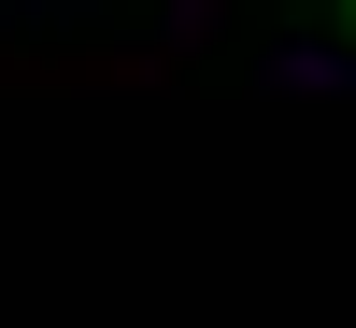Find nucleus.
I'll list each match as a JSON object with an SVG mask.
<instances>
[{
  "label": "nucleus",
  "instance_id": "obj_1",
  "mask_svg": "<svg viewBox=\"0 0 356 328\" xmlns=\"http://www.w3.org/2000/svg\"><path fill=\"white\" fill-rule=\"evenodd\" d=\"M342 29H356V0H342Z\"/></svg>",
  "mask_w": 356,
  "mask_h": 328
}]
</instances>
